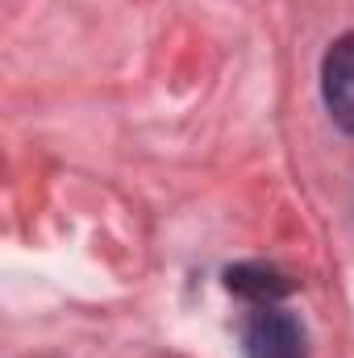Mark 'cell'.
<instances>
[{"instance_id": "6da1fadb", "label": "cell", "mask_w": 354, "mask_h": 358, "mask_svg": "<svg viewBox=\"0 0 354 358\" xmlns=\"http://www.w3.org/2000/svg\"><path fill=\"white\" fill-rule=\"evenodd\" d=\"M242 355L246 358H309L304 329H300V321L292 313H283L275 304H263L242 329Z\"/></svg>"}, {"instance_id": "7a4b0ae2", "label": "cell", "mask_w": 354, "mask_h": 358, "mask_svg": "<svg viewBox=\"0 0 354 358\" xmlns=\"http://www.w3.org/2000/svg\"><path fill=\"white\" fill-rule=\"evenodd\" d=\"M321 96H325L330 117L346 134H354V34L338 38L325 50V63H321Z\"/></svg>"}, {"instance_id": "3957f363", "label": "cell", "mask_w": 354, "mask_h": 358, "mask_svg": "<svg viewBox=\"0 0 354 358\" xmlns=\"http://www.w3.org/2000/svg\"><path fill=\"white\" fill-rule=\"evenodd\" d=\"M225 283H229V292H242V296H250L259 304H275L288 292L283 275H275L271 267H234L225 275Z\"/></svg>"}]
</instances>
